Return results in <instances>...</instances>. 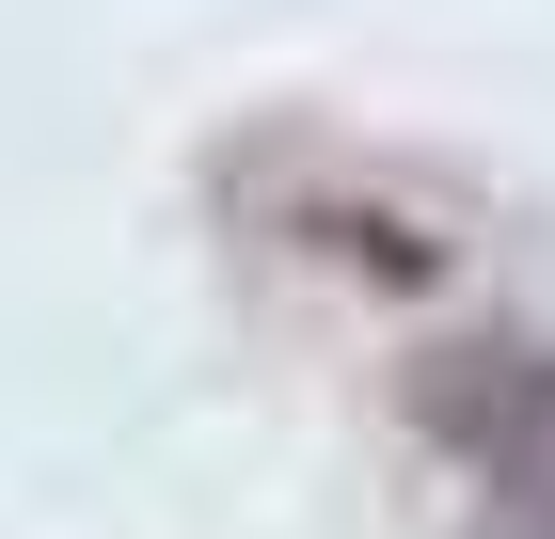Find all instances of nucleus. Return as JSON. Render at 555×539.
I'll return each mask as SVG.
<instances>
[{
  "label": "nucleus",
  "mask_w": 555,
  "mask_h": 539,
  "mask_svg": "<svg viewBox=\"0 0 555 539\" xmlns=\"http://www.w3.org/2000/svg\"><path fill=\"white\" fill-rule=\"evenodd\" d=\"M413 428L444 460H476V476L540 492V476H555V349H508V333L428 349V365H413Z\"/></svg>",
  "instance_id": "nucleus-1"
}]
</instances>
